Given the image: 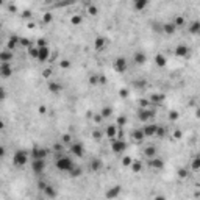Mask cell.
Masks as SVG:
<instances>
[{"mask_svg":"<svg viewBox=\"0 0 200 200\" xmlns=\"http://www.w3.org/2000/svg\"><path fill=\"white\" fill-rule=\"evenodd\" d=\"M55 166L61 172H72V169L75 167V163L72 161V158H69V156H60L56 159Z\"/></svg>","mask_w":200,"mask_h":200,"instance_id":"1","label":"cell"},{"mask_svg":"<svg viewBox=\"0 0 200 200\" xmlns=\"http://www.w3.org/2000/svg\"><path fill=\"white\" fill-rule=\"evenodd\" d=\"M28 163V153L25 150H17L14 155H13V164L17 166V167H22Z\"/></svg>","mask_w":200,"mask_h":200,"instance_id":"2","label":"cell"},{"mask_svg":"<svg viewBox=\"0 0 200 200\" xmlns=\"http://www.w3.org/2000/svg\"><path fill=\"white\" fill-rule=\"evenodd\" d=\"M153 116H155V111L150 110V108H139V111H138V119H139L142 124L150 122V119H152Z\"/></svg>","mask_w":200,"mask_h":200,"instance_id":"3","label":"cell"},{"mask_svg":"<svg viewBox=\"0 0 200 200\" xmlns=\"http://www.w3.org/2000/svg\"><path fill=\"white\" fill-rule=\"evenodd\" d=\"M125 149H127V144H125V141H122L121 138L111 139V150H113L114 153H122Z\"/></svg>","mask_w":200,"mask_h":200,"instance_id":"4","label":"cell"},{"mask_svg":"<svg viewBox=\"0 0 200 200\" xmlns=\"http://www.w3.org/2000/svg\"><path fill=\"white\" fill-rule=\"evenodd\" d=\"M38 61L45 63L50 60V47L49 45H42V47H38Z\"/></svg>","mask_w":200,"mask_h":200,"instance_id":"5","label":"cell"},{"mask_svg":"<svg viewBox=\"0 0 200 200\" xmlns=\"http://www.w3.org/2000/svg\"><path fill=\"white\" fill-rule=\"evenodd\" d=\"M45 169V159H31V170L35 174L41 175Z\"/></svg>","mask_w":200,"mask_h":200,"instance_id":"6","label":"cell"},{"mask_svg":"<svg viewBox=\"0 0 200 200\" xmlns=\"http://www.w3.org/2000/svg\"><path fill=\"white\" fill-rule=\"evenodd\" d=\"M119 127L117 124H111V125H108L106 127V130H105V135H106V138H110V141L111 139H116L117 138V135H119Z\"/></svg>","mask_w":200,"mask_h":200,"instance_id":"7","label":"cell"},{"mask_svg":"<svg viewBox=\"0 0 200 200\" xmlns=\"http://www.w3.org/2000/svg\"><path fill=\"white\" fill-rule=\"evenodd\" d=\"M71 153L75 155L77 158H82L85 155V147H83V144H80V142H72L71 144Z\"/></svg>","mask_w":200,"mask_h":200,"instance_id":"8","label":"cell"},{"mask_svg":"<svg viewBox=\"0 0 200 200\" xmlns=\"http://www.w3.org/2000/svg\"><path fill=\"white\" fill-rule=\"evenodd\" d=\"M142 130H144V135H145V138H153V136H156V130H158V125H156V124H149V122H147V125H145Z\"/></svg>","mask_w":200,"mask_h":200,"instance_id":"9","label":"cell"},{"mask_svg":"<svg viewBox=\"0 0 200 200\" xmlns=\"http://www.w3.org/2000/svg\"><path fill=\"white\" fill-rule=\"evenodd\" d=\"M0 75L3 78H9L13 75V66L9 63H2L0 64Z\"/></svg>","mask_w":200,"mask_h":200,"instance_id":"10","label":"cell"},{"mask_svg":"<svg viewBox=\"0 0 200 200\" xmlns=\"http://www.w3.org/2000/svg\"><path fill=\"white\" fill-rule=\"evenodd\" d=\"M114 71L116 72H119V74H122V72H125L127 71V60L125 58H117L116 61H114Z\"/></svg>","mask_w":200,"mask_h":200,"instance_id":"11","label":"cell"},{"mask_svg":"<svg viewBox=\"0 0 200 200\" xmlns=\"http://www.w3.org/2000/svg\"><path fill=\"white\" fill-rule=\"evenodd\" d=\"M174 52H175V56H178V58H186L189 55V49H188V45H184V44L177 45Z\"/></svg>","mask_w":200,"mask_h":200,"instance_id":"12","label":"cell"},{"mask_svg":"<svg viewBox=\"0 0 200 200\" xmlns=\"http://www.w3.org/2000/svg\"><path fill=\"white\" fill-rule=\"evenodd\" d=\"M45 156H47V150H45V149H38V147H35V149L31 150V158H33V159H45Z\"/></svg>","mask_w":200,"mask_h":200,"instance_id":"13","label":"cell"},{"mask_svg":"<svg viewBox=\"0 0 200 200\" xmlns=\"http://www.w3.org/2000/svg\"><path fill=\"white\" fill-rule=\"evenodd\" d=\"M131 138H133V141L135 142H142L144 139H145V135H144V130L142 128H139V130H133L131 131Z\"/></svg>","mask_w":200,"mask_h":200,"instance_id":"14","label":"cell"},{"mask_svg":"<svg viewBox=\"0 0 200 200\" xmlns=\"http://www.w3.org/2000/svg\"><path fill=\"white\" fill-rule=\"evenodd\" d=\"M149 166L150 167H153V169H163L164 167V161L163 159H159V158H150L149 159Z\"/></svg>","mask_w":200,"mask_h":200,"instance_id":"15","label":"cell"},{"mask_svg":"<svg viewBox=\"0 0 200 200\" xmlns=\"http://www.w3.org/2000/svg\"><path fill=\"white\" fill-rule=\"evenodd\" d=\"M133 60H135L136 64L142 66V64L147 63V55H145V53H142V52H136V53H135V56H133Z\"/></svg>","mask_w":200,"mask_h":200,"instance_id":"16","label":"cell"},{"mask_svg":"<svg viewBox=\"0 0 200 200\" xmlns=\"http://www.w3.org/2000/svg\"><path fill=\"white\" fill-rule=\"evenodd\" d=\"M175 30H177V25L174 24V22H167V24H164L163 25V31L166 33V35H174L175 33Z\"/></svg>","mask_w":200,"mask_h":200,"instance_id":"17","label":"cell"},{"mask_svg":"<svg viewBox=\"0 0 200 200\" xmlns=\"http://www.w3.org/2000/svg\"><path fill=\"white\" fill-rule=\"evenodd\" d=\"M13 60V50H3L0 53V63H9Z\"/></svg>","mask_w":200,"mask_h":200,"instance_id":"18","label":"cell"},{"mask_svg":"<svg viewBox=\"0 0 200 200\" xmlns=\"http://www.w3.org/2000/svg\"><path fill=\"white\" fill-rule=\"evenodd\" d=\"M119 194H121V186H114V188H111V189L106 191L105 197H106V198H116Z\"/></svg>","mask_w":200,"mask_h":200,"instance_id":"19","label":"cell"},{"mask_svg":"<svg viewBox=\"0 0 200 200\" xmlns=\"http://www.w3.org/2000/svg\"><path fill=\"white\" fill-rule=\"evenodd\" d=\"M188 30H189L191 35H198V33H200V22H198V20L191 22V24L188 25Z\"/></svg>","mask_w":200,"mask_h":200,"instance_id":"20","label":"cell"},{"mask_svg":"<svg viewBox=\"0 0 200 200\" xmlns=\"http://www.w3.org/2000/svg\"><path fill=\"white\" fill-rule=\"evenodd\" d=\"M17 42H20V38H19V36H11V38L8 39L6 49H8V50H14L16 45H17Z\"/></svg>","mask_w":200,"mask_h":200,"instance_id":"21","label":"cell"},{"mask_svg":"<svg viewBox=\"0 0 200 200\" xmlns=\"http://www.w3.org/2000/svg\"><path fill=\"white\" fill-rule=\"evenodd\" d=\"M105 45H106V39L105 38H102V36H99V38H96V41H94V49L96 50H103L105 49Z\"/></svg>","mask_w":200,"mask_h":200,"instance_id":"22","label":"cell"},{"mask_svg":"<svg viewBox=\"0 0 200 200\" xmlns=\"http://www.w3.org/2000/svg\"><path fill=\"white\" fill-rule=\"evenodd\" d=\"M155 64L158 66V67H164V66L167 64V58L163 55V53H158V55L155 56Z\"/></svg>","mask_w":200,"mask_h":200,"instance_id":"23","label":"cell"},{"mask_svg":"<svg viewBox=\"0 0 200 200\" xmlns=\"http://www.w3.org/2000/svg\"><path fill=\"white\" fill-rule=\"evenodd\" d=\"M133 3H135V8L138 11H142L145 6L149 5V0H133Z\"/></svg>","mask_w":200,"mask_h":200,"instance_id":"24","label":"cell"},{"mask_svg":"<svg viewBox=\"0 0 200 200\" xmlns=\"http://www.w3.org/2000/svg\"><path fill=\"white\" fill-rule=\"evenodd\" d=\"M49 91L50 92H53V94H56V92H60L61 91V85L60 83H56V82H49Z\"/></svg>","mask_w":200,"mask_h":200,"instance_id":"25","label":"cell"},{"mask_svg":"<svg viewBox=\"0 0 200 200\" xmlns=\"http://www.w3.org/2000/svg\"><path fill=\"white\" fill-rule=\"evenodd\" d=\"M144 155L150 159V158H153V156L156 155V149L153 147V145H147V147L144 149Z\"/></svg>","mask_w":200,"mask_h":200,"instance_id":"26","label":"cell"},{"mask_svg":"<svg viewBox=\"0 0 200 200\" xmlns=\"http://www.w3.org/2000/svg\"><path fill=\"white\" fill-rule=\"evenodd\" d=\"M166 97H164V94H152L150 96V102L152 103H155V105H159L163 100H164Z\"/></svg>","mask_w":200,"mask_h":200,"instance_id":"27","label":"cell"},{"mask_svg":"<svg viewBox=\"0 0 200 200\" xmlns=\"http://www.w3.org/2000/svg\"><path fill=\"white\" fill-rule=\"evenodd\" d=\"M44 194H45V197H50V198H55L56 197V191L52 188V186H45V189H44Z\"/></svg>","mask_w":200,"mask_h":200,"instance_id":"28","label":"cell"},{"mask_svg":"<svg viewBox=\"0 0 200 200\" xmlns=\"http://www.w3.org/2000/svg\"><path fill=\"white\" fill-rule=\"evenodd\" d=\"M191 167H192V170L200 172V155H197L192 161H191Z\"/></svg>","mask_w":200,"mask_h":200,"instance_id":"29","label":"cell"},{"mask_svg":"<svg viewBox=\"0 0 200 200\" xmlns=\"http://www.w3.org/2000/svg\"><path fill=\"white\" fill-rule=\"evenodd\" d=\"M86 13H88L89 16H97L99 14V8L96 5H88L86 6Z\"/></svg>","mask_w":200,"mask_h":200,"instance_id":"30","label":"cell"},{"mask_svg":"<svg viewBox=\"0 0 200 200\" xmlns=\"http://www.w3.org/2000/svg\"><path fill=\"white\" fill-rule=\"evenodd\" d=\"M130 167H131V170L136 174V172H141V170H142V163H141V161H135V159H133V163H131Z\"/></svg>","mask_w":200,"mask_h":200,"instance_id":"31","label":"cell"},{"mask_svg":"<svg viewBox=\"0 0 200 200\" xmlns=\"http://www.w3.org/2000/svg\"><path fill=\"white\" fill-rule=\"evenodd\" d=\"M100 114H102L103 117H110V116L113 114V108H111V106H105V108L100 110Z\"/></svg>","mask_w":200,"mask_h":200,"instance_id":"32","label":"cell"},{"mask_svg":"<svg viewBox=\"0 0 200 200\" xmlns=\"http://www.w3.org/2000/svg\"><path fill=\"white\" fill-rule=\"evenodd\" d=\"M89 85H92V86L100 85V75H91L89 77Z\"/></svg>","mask_w":200,"mask_h":200,"instance_id":"33","label":"cell"},{"mask_svg":"<svg viewBox=\"0 0 200 200\" xmlns=\"http://www.w3.org/2000/svg\"><path fill=\"white\" fill-rule=\"evenodd\" d=\"M150 105H152L150 99H149V100H147V99H141V100H139V108H150Z\"/></svg>","mask_w":200,"mask_h":200,"instance_id":"34","label":"cell"},{"mask_svg":"<svg viewBox=\"0 0 200 200\" xmlns=\"http://www.w3.org/2000/svg\"><path fill=\"white\" fill-rule=\"evenodd\" d=\"M100 167H102V163L99 161V159H92L91 161V169L92 170H100Z\"/></svg>","mask_w":200,"mask_h":200,"instance_id":"35","label":"cell"},{"mask_svg":"<svg viewBox=\"0 0 200 200\" xmlns=\"http://www.w3.org/2000/svg\"><path fill=\"white\" fill-rule=\"evenodd\" d=\"M52 20H53V14H52V13H44L42 22H44V24H50Z\"/></svg>","mask_w":200,"mask_h":200,"instance_id":"36","label":"cell"},{"mask_svg":"<svg viewBox=\"0 0 200 200\" xmlns=\"http://www.w3.org/2000/svg\"><path fill=\"white\" fill-rule=\"evenodd\" d=\"M131 163H133V158H131V156H128V155H127V156H124V158H122V164H124L125 167H130V166H131Z\"/></svg>","mask_w":200,"mask_h":200,"instance_id":"37","label":"cell"},{"mask_svg":"<svg viewBox=\"0 0 200 200\" xmlns=\"http://www.w3.org/2000/svg\"><path fill=\"white\" fill-rule=\"evenodd\" d=\"M103 116L100 114V113H96V114H92V121H94V124H100L102 121H103Z\"/></svg>","mask_w":200,"mask_h":200,"instance_id":"38","label":"cell"},{"mask_svg":"<svg viewBox=\"0 0 200 200\" xmlns=\"http://www.w3.org/2000/svg\"><path fill=\"white\" fill-rule=\"evenodd\" d=\"M28 55L36 60V58H38V47H31V45H30V47H28Z\"/></svg>","mask_w":200,"mask_h":200,"instance_id":"39","label":"cell"},{"mask_svg":"<svg viewBox=\"0 0 200 200\" xmlns=\"http://www.w3.org/2000/svg\"><path fill=\"white\" fill-rule=\"evenodd\" d=\"M61 142H63V144H69V142H72V136L69 135V133H64V135L61 136Z\"/></svg>","mask_w":200,"mask_h":200,"instance_id":"40","label":"cell"},{"mask_svg":"<svg viewBox=\"0 0 200 200\" xmlns=\"http://www.w3.org/2000/svg\"><path fill=\"white\" fill-rule=\"evenodd\" d=\"M71 22H72V25H80L83 22V17L82 16H72L71 17Z\"/></svg>","mask_w":200,"mask_h":200,"instance_id":"41","label":"cell"},{"mask_svg":"<svg viewBox=\"0 0 200 200\" xmlns=\"http://www.w3.org/2000/svg\"><path fill=\"white\" fill-rule=\"evenodd\" d=\"M128 96H130V92H128L127 88H122L121 91H119V97H121V99H127Z\"/></svg>","mask_w":200,"mask_h":200,"instance_id":"42","label":"cell"},{"mask_svg":"<svg viewBox=\"0 0 200 200\" xmlns=\"http://www.w3.org/2000/svg\"><path fill=\"white\" fill-rule=\"evenodd\" d=\"M174 24H175L177 27H183V25H184V17H181V16H177V17L174 19Z\"/></svg>","mask_w":200,"mask_h":200,"instance_id":"43","label":"cell"},{"mask_svg":"<svg viewBox=\"0 0 200 200\" xmlns=\"http://www.w3.org/2000/svg\"><path fill=\"white\" fill-rule=\"evenodd\" d=\"M60 67H61V69L71 67V61H69V60H61V61H60Z\"/></svg>","mask_w":200,"mask_h":200,"instance_id":"44","label":"cell"},{"mask_svg":"<svg viewBox=\"0 0 200 200\" xmlns=\"http://www.w3.org/2000/svg\"><path fill=\"white\" fill-rule=\"evenodd\" d=\"M116 124H117L119 127L125 125V124H127V117H125V116H119V117H117V121H116Z\"/></svg>","mask_w":200,"mask_h":200,"instance_id":"45","label":"cell"},{"mask_svg":"<svg viewBox=\"0 0 200 200\" xmlns=\"http://www.w3.org/2000/svg\"><path fill=\"white\" fill-rule=\"evenodd\" d=\"M166 136V130L163 127L158 125V130H156V138H164Z\"/></svg>","mask_w":200,"mask_h":200,"instance_id":"46","label":"cell"},{"mask_svg":"<svg viewBox=\"0 0 200 200\" xmlns=\"http://www.w3.org/2000/svg\"><path fill=\"white\" fill-rule=\"evenodd\" d=\"M178 117H180V114H178L177 111H170V113H169V121H172V122L177 121Z\"/></svg>","mask_w":200,"mask_h":200,"instance_id":"47","label":"cell"},{"mask_svg":"<svg viewBox=\"0 0 200 200\" xmlns=\"http://www.w3.org/2000/svg\"><path fill=\"white\" fill-rule=\"evenodd\" d=\"M177 175L180 177V178H186V177H188V170H186V169H178V172H177Z\"/></svg>","mask_w":200,"mask_h":200,"instance_id":"48","label":"cell"},{"mask_svg":"<svg viewBox=\"0 0 200 200\" xmlns=\"http://www.w3.org/2000/svg\"><path fill=\"white\" fill-rule=\"evenodd\" d=\"M71 175L72 177H80V175H82V169H80V167H74L72 172H71Z\"/></svg>","mask_w":200,"mask_h":200,"instance_id":"49","label":"cell"},{"mask_svg":"<svg viewBox=\"0 0 200 200\" xmlns=\"http://www.w3.org/2000/svg\"><path fill=\"white\" fill-rule=\"evenodd\" d=\"M92 138H94L96 141H100V139H102V131L94 130V131H92Z\"/></svg>","mask_w":200,"mask_h":200,"instance_id":"50","label":"cell"},{"mask_svg":"<svg viewBox=\"0 0 200 200\" xmlns=\"http://www.w3.org/2000/svg\"><path fill=\"white\" fill-rule=\"evenodd\" d=\"M22 19H30L31 17V11L30 9H25V11H22Z\"/></svg>","mask_w":200,"mask_h":200,"instance_id":"51","label":"cell"},{"mask_svg":"<svg viewBox=\"0 0 200 200\" xmlns=\"http://www.w3.org/2000/svg\"><path fill=\"white\" fill-rule=\"evenodd\" d=\"M52 74H53V71L49 67V69H45V71L42 72V77H44V78H50V77H52Z\"/></svg>","mask_w":200,"mask_h":200,"instance_id":"52","label":"cell"},{"mask_svg":"<svg viewBox=\"0 0 200 200\" xmlns=\"http://www.w3.org/2000/svg\"><path fill=\"white\" fill-rule=\"evenodd\" d=\"M172 136H174L175 139H181V138H183V133H181L180 130H175V131H174V135H172Z\"/></svg>","mask_w":200,"mask_h":200,"instance_id":"53","label":"cell"},{"mask_svg":"<svg viewBox=\"0 0 200 200\" xmlns=\"http://www.w3.org/2000/svg\"><path fill=\"white\" fill-rule=\"evenodd\" d=\"M20 44L24 47H30V41H28V39H25V38H20Z\"/></svg>","mask_w":200,"mask_h":200,"instance_id":"54","label":"cell"},{"mask_svg":"<svg viewBox=\"0 0 200 200\" xmlns=\"http://www.w3.org/2000/svg\"><path fill=\"white\" fill-rule=\"evenodd\" d=\"M38 113H39V114H45V113H47V106L41 105V106L38 108Z\"/></svg>","mask_w":200,"mask_h":200,"instance_id":"55","label":"cell"},{"mask_svg":"<svg viewBox=\"0 0 200 200\" xmlns=\"http://www.w3.org/2000/svg\"><path fill=\"white\" fill-rule=\"evenodd\" d=\"M42 45H47L44 39H38V47H42Z\"/></svg>","mask_w":200,"mask_h":200,"instance_id":"56","label":"cell"},{"mask_svg":"<svg viewBox=\"0 0 200 200\" xmlns=\"http://www.w3.org/2000/svg\"><path fill=\"white\" fill-rule=\"evenodd\" d=\"M105 83H106V77L100 75V85H105Z\"/></svg>","mask_w":200,"mask_h":200,"instance_id":"57","label":"cell"},{"mask_svg":"<svg viewBox=\"0 0 200 200\" xmlns=\"http://www.w3.org/2000/svg\"><path fill=\"white\" fill-rule=\"evenodd\" d=\"M9 9H11V11H17V8H16L14 5H9Z\"/></svg>","mask_w":200,"mask_h":200,"instance_id":"58","label":"cell"},{"mask_svg":"<svg viewBox=\"0 0 200 200\" xmlns=\"http://www.w3.org/2000/svg\"><path fill=\"white\" fill-rule=\"evenodd\" d=\"M195 116H197V117H200V108L197 110V113H195Z\"/></svg>","mask_w":200,"mask_h":200,"instance_id":"59","label":"cell"},{"mask_svg":"<svg viewBox=\"0 0 200 200\" xmlns=\"http://www.w3.org/2000/svg\"><path fill=\"white\" fill-rule=\"evenodd\" d=\"M45 2H52V0H45Z\"/></svg>","mask_w":200,"mask_h":200,"instance_id":"60","label":"cell"},{"mask_svg":"<svg viewBox=\"0 0 200 200\" xmlns=\"http://www.w3.org/2000/svg\"><path fill=\"white\" fill-rule=\"evenodd\" d=\"M198 188H200V184H198Z\"/></svg>","mask_w":200,"mask_h":200,"instance_id":"61","label":"cell"}]
</instances>
